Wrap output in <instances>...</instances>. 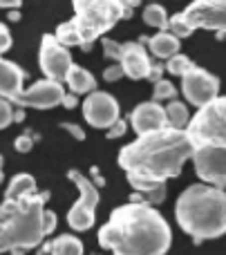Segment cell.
<instances>
[{
	"mask_svg": "<svg viewBox=\"0 0 226 255\" xmlns=\"http://www.w3.org/2000/svg\"><path fill=\"white\" fill-rule=\"evenodd\" d=\"M173 233L157 208L148 202H132L114 208L99 231V244L116 255H164Z\"/></svg>",
	"mask_w": 226,
	"mask_h": 255,
	"instance_id": "cell-1",
	"label": "cell"
},
{
	"mask_svg": "<svg viewBox=\"0 0 226 255\" xmlns=\"http://www.w3.org/2000/svg\"><path fill=\"white\" fill-rule=\"evenodd\" d=\"M193 150L195 143L186 134V130L166 126L139 134L137 141L123 145L119 152V166L125 172H134L139 177L168 181L182 172Z\"/></svg>",
	"mask_w": 226,
	"mask_h": 255,
	"instance_id": "cell-2",
	"label": "cell"
},
{
	"mask_svg": "<svg viewBox=\"0 0 226 255\" xmlns=\"http://www.w3.org/2000/svg\"><path fill=\"white\" fill-rule=\"evenodd\" d=\"M175 217L195 244L226 235V190L213 184L188 186L177 199Z\"/></svg>",
	"mask_w": 226,
	"mask_h": 255,
	"instance_id": "cell-3",
	"label": "cell"
},
{
	"mask_svg": "<svg viewBox=\"0 0 226 255\" xmlns=\"http://www.w3.org/2000/svg\"><path fill=\"white\" fill-rule=\"evenodd\" d=\"M49 193H34L18 202L0 204V253H25L43 244L47 238L43 226L45 202Z\"/></svg>",
	"mask_w": 226,
	"mask_h": 255,
	"instance_id": "cell-4",
	"label": "cell"
},
{
	"mask_svg": "<svg viewBox=\"0 0 226 255\" xmlns=\"http://www.w3.org/2000/svg\"><path fill=\"white\" fill-rule=\"evenodd\" d=\"M74 18L56 27V38L67 47L90 49L97 38L106 36L125 18L121 0H72Z\"/></svg>",
	"mask_w": 226,
	"mask_h": 255,
	"instance_id": "cell-5",
	"label": "cell"
},
{
	"mask_svg": "<svg viewBox=\"0 0 226 255\" xmlns=\"http://www.w3.org/2000/svg\"><path fill=\"white\" fill-rule=\"evenodd\" d=\"M168 29L177 38H188L195 29L226 34V0H195L184 11L168 18Z\"/></svg>",
	"mask_w": 226,
	"mask_h": 255,
	"instance_id": "cell-6",
	"label": "cell"
},
{
	"mask_svg": "<svg viewBox=\"0 0 226 255\" xmlns=\"http://www.w3.org/2000/svg\"><path fill=\"white\" fill-rule=\"evenodd\" d=\"M195 145L226 143V97H215L197 108V115L184 128Z\"/></svg>",
	"mask_w": 226,
	"mask_h": 255,
	"instance_id": "cell-7",
	"label": "cell"
},
{
	"mask_svg": "<svg viewBox=\"0 0 226 255\" xmlns=\"http://www.w3.org/2000/svg\"><path fill=\"white\" fill-rule=\"evenodd\" d=\"M67 179L74 181L79 188L81 197L79 202H74V206L67 213V224L70 229L79 231H90L97 222V206H99V186H94L92 179H88L85 175H81L79 170H67Z\"/></svg>",
	"mask_w": 226,
	"mask_h": 255,
	"instance_id": "cell-8",
	"label": "cell"
},
{
	"mask_svg": "<svg viewBox=\"0 0 226 255\" xmlns=\"http://www.w3.org/2000/svg\"><path fill=\"white\" fill-rule=\"evenodd\" d=\"M191 159L202 181L226 188V143H200Z\"/></svg>",
	"mask_w": 226,
	"mask_h": 255,
	"instance_id": "cell-9",
	"label": "cell"
},
{
	"mask_svg": "<svg viewBox=\"0 0 226 255\" xmlns=\"http://www.w3.org/2000/svg\"><path fill=\"white\" fill-rule=\"evenodd\" d=\"M38 63H40V70H43L45 79L63 83L67 70L72 67V54L67 49V45H63L54 34H45L43 40H40Z\"/></svg>",
	"mask_w": 226,
	"mask_h": 255,
	"instance_id": "cell-10",
	"label": "cell"
},
{
	"mask_svg": "<svg viewBox=\"0 0 226 255\" xmlns=\"http://www.w3.org/2000/svg\"><path fill=\"white\" fill-rule=\"evenodd\" d=\"M182 92L191 106L200 108L220 94V79L195 65L182 74Z\"/></svg>",
	"mask_w": 226,
	"mask_h": 255,
	"instance_id": "cell-11",
	"label": "cell"
},
{
	"mask_svg": "<svg viewBox=\"0 0 226 255\" xmlns=\"http://www.w3.org/2000/svg\"><path fill=\"white\" fill-rule=\"evenodd\" d=\"M63 83L52 79H43L38 83H34L29 90H22L18 97H13L11 101L20 108H36V110H49V108L61 106L63 101Z\"/></svg>",
	"mask_w": 226,
	"mask_h": 255,
	"instance_id": "cell-12",
	"label": "cell"
},
{
	"mask_svg": "<svg viewBox=\"0 0 226 255\" xmlns=\"http://www.w3.org/2000/svg\"><path fill=\"white\" fill-rule=\"evenodd\" d=\"M83 117L94 128H110L119 119V103L112 94L92 90L83 101Z\"/></svg>",
	"mask_w": 226,
	"mask_h": 255,
	"instance_id": "cell-13",
	"label": "cell"
},
{
	"mask_svg": "<svg viewBox=\"0 0 226 255\" xmlns=\"http://www.w3.org/2000/svg\"><path fill=\"white\" fill-rule=\"evenodd\" d=\"M130 126L137 134H146V132L159 130V128L168 126V117H166V108L159 101H148L141 103L132 110L130 115Z\"/></svg>",
	"mask_w": 226,
	"mask_h": 255,
	"instance_id": "cell-14",
	"label": "cell"
},
{
	"mask_svg": "<svg viewBox=\"0 0 226 255\" xmlns=\"http://www.w3.org/2000/svg\"><path fill=\"white\" fill-rule=\"evenodd\" d=\"M121 67H123V74L128 79H148V72H150L152 61L148 58V52L143 47V43H123L121 45V58H119Z\"/></svg>",
	"mask_w": 226,
	"mask_h": 255,
	"instance_id": "cell-15",
	"label": "cell"
},
{
	"mask_svg": "<svg viewBox=\"0 0 226 255\" xmlns=\"http://www.w3.org/2000/svg\"><path fill=\"white\" fill-rule=\"evenodd\" d=\"M130 186L134 188V195L130 199L132 202H148L152 206H161L166 202L168 195V186L166 181H157V179H148V177H139L134 172H125Z\"/></svg>",
	"mask_w": 226,
	"mask_h": 255,
	"instance_id": "cell-16",
	"label": "cell"
},
{
	"mask_svg": "<svg viewBox=\"0 0 226 255\" xmlns=\"http://www.w3.org/2000/svg\"><path fill=\"white\" fill-rule=\"evenodd\" d=\"M22 81H25V70L0 56V97L9 99V101L18 97L22 92Z\"/></svg>",
	"mask_w": 226,
	"mask_h": 255,
	"instance_id": "cell-17",
	"label": "cell"
},
{
	"mask_svg": "<svg viewBox=\"0 0 226 255\" xmlns=\"http://www.w3.org/2000/svg\"><path fill=\"white\" fill-rule=\"evenodd\" d=\"M141 43H148L150 52L155 54L157 58H170L173 54L179 52V38L173 34V31H159V34L152 36V38H146V36H143Z\"/></svg>",
	"mask_w": 226,
	"mask_h": 255,
	"instance_id": "cell-18",
	"label": "cell"
},
{
	"mask_svg": "<svg viewBox=\"0 0 226 255\" xmlns=\"http://www.w3.org/2000/svg\"><path fill=\"white\" fill-rule=\"evenodd\" d=\"M63 83H67L70 92H74V94H88L97 88V79H94V74H90L85 67H79V65H74V63H72V67L67 70Z\"/></svg>",
	"mask_w": 226,
	"mask_h": 255,
	"instance_id": "cell-19",
	"label": "cell"
},
{
	"mask_svg": "<svg viewBox=\"0 0 226 255\" xmlns=\"http://www.w3.org/2000/svg\"><path fill=\"white\" fill-rule=\"evenodd\" d=\"M40 253H56V255H81L83 242L74 235H58L52 242H45L40 247Z\"/></svg>",
	"mask_w": 226,
	"mask_h": 255,
	"instance_id": "cell-20",
	"label": "cell"
},
{
	"mask_svg": "<svg viewBox=\"0 0 226 255\" xmlns=\"http://www.w3.org/2000/svg\"><path fill=\"white\" fill-rule=\"evenodd\" d=\"M34 193H36V179L31 175H27V172H20V175H16L11 181H9L4 199L18 202V199L29 197V195H34Z\"/></svg>",
	"mask_w": 226,
	"mask_h": 255,
	"instance_id": "cell-21",
	"label": "cell"
},
{
	"mask_svg": "<svg viewBox=\"0 0 226 255\" xmlns=\"http://www.w3.org/2000/svg\"><path fill=\"white\" fill-rule=\"evenodd\" d=\"M166 117H168V126H173V128H186L188 126V108L184 106L182 101H173L170 99V103L166 106Z\"/></svg>",
	"mask_w": 226,
	"mask_h": 255,
	"instance_id": "cell-22",
	"label": "cell"
},
{
	"mask_svg": "<svg viewBox=\"0 0 226 255\" xmlns=\"http://www.w3.org/2000/svg\"><path fill=\"white\" fill-rule=\"evenodd\" d=\"M143 22L150 27H159V29H168V13L161 4H148L143 9Z\"/></svg>",
	"mask_w": 226,
	"mask_h": 255,
	"instance_id": "cell-23",
	"label": "cell"
},
{
	"mask_svg": "<svg viewBox=\"0 0 226 255\" xmlns=\"http://www.w3.org/2000/svg\"><path fill=\"white\" fill-rule=\"evenodd\" d=\"M191 67H195V63L191 61L188 56H184V54H173V56L168 58V63H166V70L170 72V74H175V76H182V74H186Z\"/></svg>",
	"mask_w": 226,
	"mask_h": 255,
	"instance_id": "cell-24",
	"label": "cell"
},
{
	"mask_svg": "<svg viewBox=\"0 0 226 255\" xmlns=\"http://www.w3.org/2000/svg\"><path fill=\"white\" fill-rule=\"evenodd\" d=\"M177 97V88H175L170 81L159 79L155 81V92H152V101H166V99H175Z\"/></svg>",
	"mask_w": 226,
	"mask_h": 255,
	"instance_id": "cell-25",
	"label": "cell"
},
{
	"mask_svg": "<svg viewBox=\"0 0 226 255\" xmlns=\"http://www.w3.org/2000/svg\"><path fill=\"white\" fill-rule=\"evenodd\" d=\"M11 124H13V108L9 103V99L0 97V130L9 128Z\"/></svg>",
	"mask_w": 226,
	"mask_h": 255,
	"instance_id": "cell-26",
	"label": "cell"
},
{
	"mask_svg": "<svg viewBox=\"0 0 226 255\" xmlns=\"http://www.w3.org/2000/svg\"><path fill=\"white\" fill-rule=\"evenodd\" d=\"M103 54H106V58H112L114 63H119V58H121V45L116 43V40L103 38Z\"/></svg>",
	"mask_w": 226,
	"mask_h": 255,
	"instance_id": "cell-27",
	"label": "cell"
},
{
	"mask_svg": "<svg viewBox=\"0 0 226 255\" xmlns=\"http://www.w3.org/2000/svg\"><path fill=\"white\" fill-rule=\"evenodd\" d=\"M123 67H121V63H114V65H108L106 72H103V79L108 81V83H114V81L123 79Z\"/></svg>",
	"mask_w": 226,
	"mask_h": 255,
	"instance_id": "cell-28",
	"label": "cell"
},
{
	"mask_svg": "<svg viewBox=\"0 0 226 255\" xmlns=\"http://www.w3.org/2000/svg\"><path fill=\"white\" fill-rule=\"evenodd\" d=\"M16 150L18 152H29L31 150V145H34V134L31 132H27V134H20V136H16Z\"/></svg>",
	"mask_w": 226,
	"mask_h": 255,
	"instance_id": "cell-29",
	"label": "cell"
},
{
	"mask_svg": "<svg viewBox=\"0 0 226 255\" xmlns=\"http://www.w3.org/2000/svg\"><path fill=\"white\" fill-rule=\"evenodd\" d=\"M125 130H128V124L123 119H116L114 124L108 128V139H119V136L125 134Z\"/></svg>",
	"mask_w": 226,
	"mask_h": 255,
	"instance_id": "cell-30",
	"label": "cell"
},
{
	"mask_svg": "<svg viewBox=\"0 0 226 255\" xmlns=\"http://www.w3.org/2000/svg\"><path fill=\"white\" fill-rule=\"evenodd\" d=\"M11 34H9V29L4 27V22H0V56H2L4 52H9L11 49Z\"/></svg>",
	"mask_w": 226,
	"mask_h": 255,
	"instance_id": "cell-31",
	"label": "cell"
},
{
	"mask_svg": "<svg viewBox=\"0 0 226 255\" xmlns=\"http://www.w3.org/2000/svg\"><path fill=\"white\" fill-rule=\"evenodd\" d=\"M43 226H45V233H52L54 229H56V213L52 211H45L43 213Z\"/></svg>",
	"mask_w": 226,
	"mask_h": 255,
	"instance_id": "cell-32",
	"label": "cell"
},
{
	"mask_svg": "<svg viewBox=\"0 0 226 255\" xmlns=\"http://www.w3.org/2000/svg\"><path fill=\"white\" fill-rule=\"evenodd\" d=\"M61 130H67L76 141H83L85 139L83 128H79V126H74V124H67V121H65V124H61Z\"/></svg>",
	"mask_w": 226,
	"mask_h": 255,
	"instance_id": "cell-33",
	"label": "cell"
},
{
	"mask_svg": "<svg viewBox=\"0 0 226 255\" xmlns=\"http://www.w3.org/2000/svg\"><path fill=\"white\" fill-rule=\"evenodd\" d=\"M164 70H166V65H161V63H152L150 72H148V79H150L152 83H155V81H159L161 74H164Z\"/></svg>",
	"mask_w": 226,
	"mask_h": 255,
	"instance_id": "cell-34",
	"label": "cell"
},
{
	"mask_svg": "<svg viewBox=\"0 0 226 255\" xmlns=\"http://www.w3.org/2000/svg\"><path fill=\"white\" fill-rule=\"evenodd\" d=\"M76 97H79V94H74V92H70V94H63V106H65L67 108V110H74V108H76V103H79V99H76Z\"/></svg>",
	"mask_w": 226,
	"mask_h": 255,
	"instance_id": "cell-35",
	"label": "cell"
},
{
	"mask_svg": "<svg viewBox=\"0 0 226 255\" xmlns=\"http://www.w3.org/2000/svg\"><path fill=\"white\" fill-rule=\"evenodd\" d=\"M139 2H141V0H121V4H123V11H125V18L132 16V9L137 7Z\"/></svg>",
	"mask_w": 226,
	"mask_h": 255,
	"instance_id": "cell-36",
	"label": "cell"
},
{
	"mask_svg": "<svg viewBox=\"0 0 226 255\" xmlns=\"http://www.w3.org/2000/svg\"><path fill=\"white\" fill-rule=\"evenodd\" d=\"M22 0H0V9H20Z\"/></svg>",
	"mask_w": 226,
	"mask_h": 255,
	"instance_id": "cell-37",
	"label": "cell"
},
{
	"mask_svg": "<svg viewBox=\"0 0 226 255\" xmlns=\"http://www.w3.org/2000/svg\"><path fill=\"white\" fill-rule=\"evenodd\" d=\"M90 172H92V181H94V186H99V188H101V186L106 184V179H103V177L99 175V168H97V166H92V170H90Z\"/></svg>",
	"mask_w": 226,
	"mask_h": 255,
	"instance_id": "cell-38",
	"label": "cell"
},
{
	"mask_svg": "<svg viewBox=\"0 0 226 255\" xmlns=\"http://www.w3.org/2000/svg\"><path fill=\"white\" fill-rule=\"evenodd\" d=\"M9 20H20V11H18V9H13V11H9Z\"/></svg>",
	"mask_w": 226,
	"mask_h": 255,
	"instance_id": "cell-39",
	"label": "cell"
},
{
	"mask_svg": "<svg viewBox=\"0 0 226 255\" xmlns=\"http://www.w3.org/2000/svg\"><path fill=\"white\" fill-rule=\"evenodd\" d=\"M22 119H25V112H22V110L13 112V121H22Z\"/></svg>",
	"mask_w": 226,
	"mask_h": 255,
	"instance_id": "cell-40",
	"label": "cell"
},
{
	"mask_svg": "<svg viewBox=\"0 0 226 255\" xmlns=\"http://www.w3.org/2000/svg\"><path fill=\"white\" fill-rule=\"evenodd\" d=\"M2 163H4V159H2V154H0V177H2Z\"/></svg>",
	"mask_w": 226,
	"mask_h": 255,
	"instance_id": "cell-41",
	"label": "cell"
},
{
	"mask_svg": "<svg viewBox=\"0 0 226 255\" xmlns=\"http://www.w3.org/2000/svg\"><path fill=\"white\" fill-rule=\"evenodd\" d=\"M0 184H2V177H0Z\"/></svg>",
	"mask_w": 226,
	"mask_h": 255,
	"instance_id": "cell-42",
	"label": "cell"
}]
</instances>
